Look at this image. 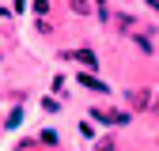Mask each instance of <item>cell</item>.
<instances>
[{
  "instance_id": "4",
  "label": "cell",
  "mask_w": 159,
  "mask_h": 151,
  "mask_svg": "<svg viewBox=\"0 0 159 151\" xmlns=\"http://www.w3.org/2000/svg\"><path fill=\"white\" fill-rule=\"evenodd\" d=\"M19 121H23V110H11L8 113V128H19Z\"/></svg>"
},
{
  "instance_id": "10",
  "label": "cell",
  "mask_w": 159,
  "mask_h": 151,
  "mask_svg": "<svg viewBox=\"0 0 159 151\" xmlns=\"http://www.w3.org/2000/svg\"><path fill=\"white\" fill-rule=\"evenodd\" d=\"M95 4H98V8H102V0H95Z\"/></svg>"
},
{
  "instance_id": "1",
  "label": "cell",
  "mask_w": 159,
  "mask_h": 151,
  "mask_svg": "<svg viewBox=\"0 0 159 151\" xmlns=\"http://www.w3.org/2000/svg\"><path fill=\"white\" fill-rule=\"evenodd\" d=\"M72 57H76V61H80V64H84V68H91V72H95V68H98V57H95V53H91V49H76V53H72Z\"/></svg>"
},
{
  "instance_id": "8",
  "label": "cell",
  "mask_w": 159,
  "mask_h": 151,
  "mask_svg": "<svg viewBox=\"0 0 159 151\" xmlns=\"http://www.w3.org/2000/svg\"><path fill=\"white\" fill-rule=\"evenodd\" d=\"M72 11H76V15H87V11H91V8H87V4H84V0H72Z\"/></svg>"
},
{
  "instance_id": "3",
  "label": "cell",
  "mask_w": 159,
  "mask_h": 151,
  "mask_svg": "<svg viewBox=\"0 0 159 151\" xmlns=\"http://www.w3.org/2000/svg\"><path fill=\"white\" fill-rule=\"evenodd\" d=\"M95 151H117V140H114V136H98Z\"/></svg>"
},
{
  "instance_id": "9",
  "label": "cell",
  "mask_w": 159,
  "mask_h": 151,
  "mask_svg": "<svg viewBox=\"0 0 159 151\" xmlns=\"http://www.w3.org/2000/svg\"><path fill=\"white\" fill-rule=\"evenodd\" d=\"M148 8H152V11H155V15H159V0H148Z\"/></svg>"
},
{
  "instance_id": "6",
  "label": "cell",
  "mask_w": 159,
  "mask_h": 151,
  "mask_svg": "<svg viewBox=\"0 0 159 151\" xmlns=\"http://www.w3.org/2000/svg\"><path fill=\"white\" fill-rule=\"evenodd\" d=\"M42 110H49V113H57V110H61V106H57V98H53V94H49V98H42Z\"/></svg>"
},
{
  "instance_id": "2",
  "label": "cell",
  "mask_w": 159,
  "mask_h": 151,
  "mask_svg": "<svg viewBox=\"0 0 159 151\" xmlns=\"http://www.w3.org/2000/svg\"><path fill=\"white\" fill-rule=\"evenodd\" d=\"M80 83H84V87H91V91H98V94H106V91H110L102 80H95V72H84V76H80Z\"/></svg>"
},
{
  "instance_id": "7",
  "label": "cell",
  "mask_w": 159,
  "mask_h": 151,
  "mask_svg": "<svg viewBox=\"0 0 159 151\" xmlns=\"http://www.w3.org/2000/svg\"><path fill=\"white\" fill-rule=\"evenodd\" d=\"M49 11V0H34V15H46Z\"/></svg>"
},
{
  "instance_id": "5",
  "label": "cell",
  "mask_w": 159,
  "mask_h": 151,
  "mask_svg": "<svg viewBox=\"0 0 159 151\" xmlns=\"http://www.w3.org/2000/svg\"><path fill=\"white\" fill-rule=\"evenodd\" d=\"M136 45H140V53H152V49H155V45L148 42V38H144V34H136Z\"/></svg>"
}]
</instances>
